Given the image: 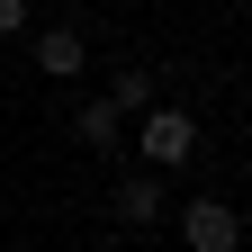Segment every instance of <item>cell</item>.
<instances>
[{
    "instance_id": "3",
    "label": "cell",
    "mask_w": 252,
    "mask_h": 252,
    "mask_svg": "<svg viewBox=\"0 0 252 252\" xmlns=\"http://www.w3.org/2000/svg\"><path fill=\"white\" fill-rule=\"evenodd\" d=\"M81 54H90V45H81V27H36V72L72 81V72H81Z\"/></svg>"
},
{
    "instance_id": "2",
    "label": "cell",
    "mask_w": 252,
    "mask_h": 252,
    "mask_svg": "<svg viewBox=\"0 0 252 252\" xmlns=\"http://www.w3.org/2000/svg\"><path fill=\"white\" fill-rule=\"evenodd\" d=\"M180 243H189V252H234V243H243V216H234L225 198H189V207H180Z\"/></svg>"
},
{
    "instance_id": "4",
    "label": "cell",
    "mask_w": 252,
    "mask_h": 252,
    "mask_svg": "<svg viewBox=\"0 0 252 252\" xmlns=\"http://www.w3.org/2000/svg\"><path fill=\"white\" fill-rule=\"evenodd\" d=\"M117 117H126V108H117V99H90V108H81V117H72V135H81V144H90V153H108V144H117Z\"/></svg>"
},
{
    "instance_id": "5",
    "label": "cell",
    "mask_w": 252,
    "mask_h": 252,
    "mask_svg": "<svg viewBox=\"0 0 252 252\" xmlns=\"http://www.w3.org/2000/svg\"><path fill=\"white\" fill-rule=\"evenodd\" d=\"M153 207H162L153 171H144V180H117V216H126V225H153Z\"/></svg>"
},
{
    "instance_id": "7",
    "label": "cell",
    "mask_w": 252,
    "mask_h": 252,
    "mask_svg": "<svg viewBox=\"0 0 252 252\" xmlns=\"http://www.w3.org/2000/svg\"><path fill=\"white\" fill-rule=\"evenodd\" d=\"M0 36H27V0H0Z\"/></svg>"
},
{
    "instance_id": "1",
    "label": "cell",
    "mask_w": 252,
    "mask_h": 252,
    "mask_svg": "<svg viewBox=\"0 0 252 252\" xmlns=\"http://www.w3.org/2000/svg\"><path fill=\"white\" fill-rule=\"evenodd\" d=\"M135 153L153 171H180L189 153H198V117H180V108H153L144 126H135Z\"/></svg>"
},
{
    "instance_id": "6",
    "label": "cell",
    "mask_w": 252,
    "mask_h": 252,
    "mask_svg": "<svg viewBox=\"0 0 252 252\" xmlns=\"http://www.w3.org/2000/svg\"><path fill=\"white\" fill-rule=\"evenodd\" d=\"M108 99H117V108H144V99H153V81H144V72H117V90H108Z\"/></svg>"
}]
</instances>
